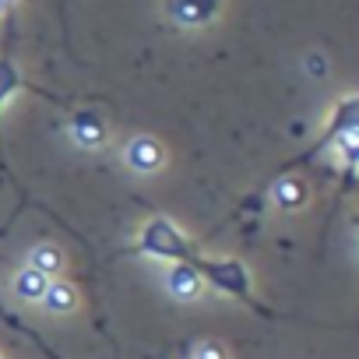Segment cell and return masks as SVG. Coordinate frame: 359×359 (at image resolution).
I'll return each mask as SVG.
<instances>
[{"label": "cell", "instance_id": "obj_5", "mask_svg": "<svg viewBox=\"0 0 359 359\" xmlns=\"http://www.w3.org/2000/svg\"><path fill=\"white\" fill-rule=\"evenodd\" d=\"M25 205H29V201H18V208H15V212H11V215L4 219V222H0V240H4V233H8V229L15 226V219H18V215L25 212ZM0 320H4V324H8L11 331H22V334H29V338H32V341H36V345H39V348H43V352L50 355V359H60V355H57V352H53V348H50V345H46V341H43V338H39L36 331H32V324H25V320H18V317H15V313L8 310V303H4V296H0Z\"/></svg>", "mask_w": 359, "mask_h": 359}, {"label": "cell", "instance_id": "obj_9", "mask_svg": "<svg viewBox=\"0 0 359 359\" xmlns=\"http://www.w3.org/2000/svg\"><path fill=\"white\" fill-rule=\"evenodd\" d=\"M29 268H36V271H43L46 278H53V275H60L64 257H60V250H57L53 243H36L32 254H29Z\"/></svg>", "mask_w": 359, "mask_h": 359}, {"label": "cell", "instance_id": "obj_7", "mask_svg": "<svg viewBox=\"0 0 359 359\" xmlns=\"http://www.w3.org/2000/svg\"><path fill=\"white\" fill-rule=\"evenodd\" d=\"M50 313H71V310H78V289L71 285V282H64V278H50V285H46V292H43V299H39Z\"/></svg>", "mask_w": 359, "mask_h": 359}, {"label": "cell", "instance_id": "obj_4", "mask_svg": "<svg viewBox=\"0 0 359 359\" xmlns=\"http://www.w3.org/2000/svg\"><path fill=\"white\" fill-rule=\"evenodd\" d=\"M127 165L134 172H158L165 165V148L158 144V137L151 134H137L134 141H127V151H123Z\"/></svg>", "mask_w": 359, "mask_h": 359}, {"label": "cell", "instance_id": "obj_2", "mask_svg": "<svg viewBox=\"0 0 359 359\" xmlns=\"http://www.w3.org/2000/svg\"><path fill=\"white\" fill-rule=\"evenodd\" d=\"M15 15H8V39H4V46H0V109H4V102L8 99H15L18 92H36V95H43V99H53V92H46V88H36L25 74H22V67L15 64V50H11V39H15Z\"/></svg>", "mask_w": 359, "mask_h": 359}, {"label": "cell", "instance_id": "obj_3", "mask_svg": "<svg viewBox=\"0 0 359 359\" xmlns=\"http://www.w3.org/2000/svg\"><path fill=\"white\" fill-rule=\"evenodd\" d=\"M219 11H222V0H165V15L184 29L208 25L215 22Z\"/></svg>", "mask_w": 359, "mask_h": 359}, {"label": "cell", "instance_id": "obj_13", "mask_svg": "<svg viewBox=\"0 0 359 359\" xmlns=\"http://www.w3.org/2000/svg\"><path fill=\"white\" fill-rule=\"evenodd\" d=\"M11 8H15V0H0V18H8Z\"/></svg>", "mask_w": 359, "mask_h": 359}, {"label": "cell", "instance_id": "obj_14", "mask_svg": "<svg viewBox=\"0 0 359 359\" xmlns=\"http://www.w3.org/2000/svg\"><path fill=\"white\" fill-rule=\"evenodd\" d=\"M60 25H64V36H67V0H60Z\"/></svg>", "mask_w": 359, "mask_h": 359}, {"label": "cell", "instance_id": "obj_10", "mask_svg": "<svg viewBox=\"0 0 359 359\" xmlns=\"http://www.w3.org/2000/svg\"><path fill=\"white\" fill-rule=\"evenodd\" d=\"M46 285H50V278L43 275V271H36V268H25V271H18V278H15V292L22 296V299H43V292H46Z\"/></svg>", "mask_w": 359, "mask_h": 359}, {"label": "cell", "instance_id": "obj_8", "mask_svg": "<svg viewBox=\"0 0 359 359\" xmlns=\"http://www.w3.org/2000/svg\"><path fill=\"white\" fill-rule=\"evenodd\" d=\"M201 285H205V282H201L191 268H184V264H172V271H169V292H172L176 299H194Z\"/></svg>", "mask_w": 359, "mask_h": 359}, {"label": "cell", "instance_id": "obj_6", "mask_svg": "<svg viewBox=\"0 0 359 359\" xmlns=\"http://www.w3.org/2000/svg\"><path fill=\"white\" fill-rule=\"evenodd\" d=\"M71 130H74V137L85 144V148H99L102 141H106V123H102V116L99 113H92V109H81V113H74L71 116Z\"/></svg>", "mask_w": 359, "mask_h": 359}, {"label": "cell", "instance_id": "obj_12", "mask_svg": "<svg viewBox=\"0 0 359 359\" xmlns=\"http://www.w3.org/2000/svg\"><path fill=\"white\" fill-rule=\"evenodd\" d=\"M194 359H226V352H222V345L205 341V345H198V348H194Z\"/></svg>", "mask_w": 359, "mask_h": 359}, {"label": "cell", "instance_id": "obj_1", "mask_svg": "<svg viewBox=\"0 0 359 359\" xmlns=\"http://www.w3.org/2000/svg\"><path fill=\"white\" fill-rule=\"evenodd\" d=\"M355 130H359V99L348 92L345 99H338L334 102V109H331V116H327V127L313 137V144H306L299 155H292V158H285L268 180H264V184L257 187V198H264L268 194V187L275 184V180L278 176H292L296 169H303V165H313L324 151H338L345 141H352L355 137Z\"/></svg>", "mask_w": 359, "mask_h": 359}, {"label": "cell", "instance_id": "obj_11", "mask_svg": "<svg viewBox=\"0 0 359 359\" xmlns=\"http://www.w3.org/2000/svg\"><path fill=\"white\" fill-rule=\"evenodd\" d=\"M275 184H278V194H275V201H278L282 208H299V205L306 201V191H303V184H299V180H292V176H278ZM268 191H271V187H268Z\"/></svg>", "mask_w": 359, "mask_h": 359}]
</instances>
